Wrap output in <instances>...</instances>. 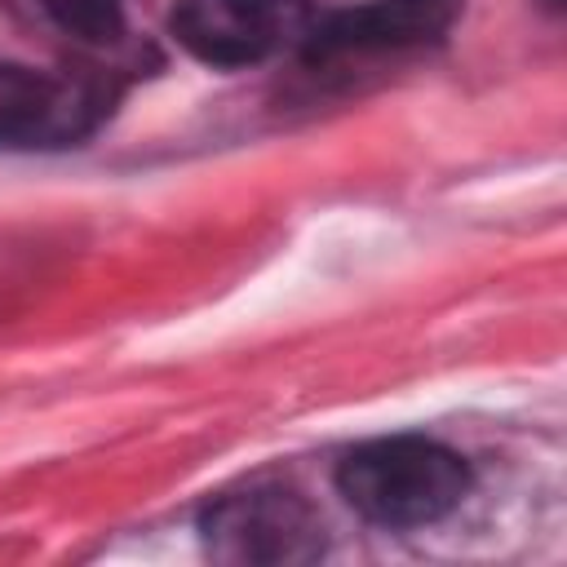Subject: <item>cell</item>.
<instances>
[{
	"label": "cell",
	"instance_id": "1",
	"mask_svg": "<svg viewBox=\"0 0 567 567\" xmlns=\"http://www.w3.org/2000/svg\"><path fill=\"white\" fill-rule=\"evenodd\" d=\"M337 492L377 527H430L470 496V465L439 439L385 434L341 456Z\"/></svg>",
	"mask_w": 567,
	"mask_h": 567
},
{
	"label": "cell",
	"instance_id": "2",
	"mask_svg": "<svg viewBox=\"0 0 567 567\" xmlns=\"http://www.w3.org/2000/svg\"><path fill=\"white\" fill-rule=\"evenodd\" d=\"M204 554L235 567H292L323 554V518L315 505L284 487L257 483L230 496H217L199 514Z\"/></svg>",
	"mask_w": 567,
	"mask_h": 567
},
{
	"label": "cell",
	"instance_id": "3",
	"mask_svg": "<svg viewBox=\"0 0 567 567\" xmlns=\"http://www.w3.org/2000/svg\"><path fill=\"white\" fill-rule=\"evenodd\" d=\"M310 0H182L168 18L173 40L204 66H257L306 40Z\"/></svg>",
	"mask_w": 567,
	"mask_h": 567
},
{
	"label": "cell",
	"instance_id": "4",
	"mask_svg": "<svg viewBox=\"0 0 567 567\" xmlns=\"http://www.w3.org/2000/svg\"><path fill=\"white\" fill-rule=\"evenodd\" d=\"M111 93L89 75L0 62V151H62L84 142Z\"/></svg>",
	"mask_w": 567,
	"mask_h": 567
},
{
	"label": "cell",
	"instance_id": "5",
	"mask_svg": "<svg viewBox=\"0 0 567 567\" xmlns=\"http://www.w3.org/2000/svg\"><path fill=\"white\" fill-rule=\"evenodd\" d=\"M461 0H368L341 13H328L310 22L301 49L310 62H337V58H363V53H394L425 40H439Z\"/></svg>",
	"mask_w": 567,
	"mask_h": 567
},
{
	"label": "cell",
	"instance_id": "6",
	"mask_svg": "<svg viewBox=\"0 0 567 567\" xmlns=\"http://www.w3.org/2000/svg\"><path fill=\"white\" fill-rule=\"evenodd\" d=\"M53 22L84 40H115L124 27V0H40Z\"/></svg>",
	"mask_w": 567,
	"mask_h": 567
}]
</instances>
